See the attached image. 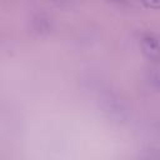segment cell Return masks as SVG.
Returning a JSON list of instances; mask_svg holds the SVG:
<instances>
[{
    "label": "cell",
    "instance_id": "obj_2",
    "mask_svg": "<svg viewBox=\"0 0 160 160\" xmlns=\"http://www.w3.org/2000/svg\"><path fill=\"white\" fill-rule=\"evenodd\" d=\"M141 2L149 9H160V0H141Z\"/></svg>",
    "mask_w": 160,
    "mask_h": 160
},
{
    "label": "cell",
    "instance_id": "obj_1",
    "mask_svg": "<svg viewBox=\"0 0 160 160\" xmlns=\"http://www.w3.org/2000/svg\"><path fill=\"white\" fill-rule=\"evenodd\" d=\"M141 51L149 60H159L160 59V41L154 35H145L141 39Z\"/></svg>",
    "mask_w": 160,
    "mask_h": 160
}]
</instances>
